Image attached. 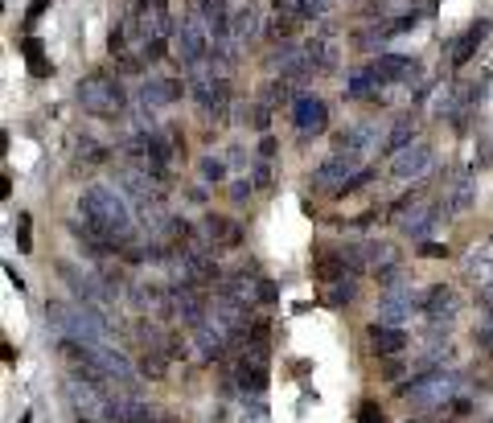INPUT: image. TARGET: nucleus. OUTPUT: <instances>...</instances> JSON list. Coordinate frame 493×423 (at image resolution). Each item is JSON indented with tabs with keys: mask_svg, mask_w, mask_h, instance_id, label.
<instances>
[{
	"mask_svg": "<svg viewBox=\"0 0 493 423\" xmlns=\"http://www.w3.org/2000/svg\"><path fill=\"white\" fill-rule=\"evenodd\" d=\"M78 218H82L86 226H95L115 251L128 247L132 234H136V210H132V202H128L119 189H111V185H86L82 197H78Z\"/></svg>",
	"mask_w": 493,
	"mask_h": 423,
	"instance_id": "obj_1",
	"label": "nucleus"
},
{
	"mask_svg": "<svg viewBox=\"0 0 493 423\" xmlns=\"http://www.w3.org/2000/svg\"><path fill=\"white\" fill-rule=\"evenodd\" d=\"M45 321L53 329L58 341H74L82 350H95V346H107V321L86 309V304H62V300H49L45 304Z\"/></svg>",
	"mask_w": 493,
	"mask_h": 423,
	"instance_id": "obj_2",
	"label": "nucleus"
},
{
	"mask_svg": "<svg viewBox=\"0 0 493 423\" xmlns=\"http://www.w3.org/2000/svg\"><path fill=\"white\" fill-rule=\"evenodd\" d=\"M74 99H78V107H82V111H91V115H99V119H123V115L132 111L128 90H123V86H119V78H115V74H107V70L86 74V78L74 86Z\"/></svg>",
	"mask_w": 493,
	"mask_h": 423,
	"instance_id": "obj_3",
	"label": "nucleus"
},
{
	"mask_svg": "<svg viewBox=\"0 0 493 423\" xmlns=\"http://www.w3.org/2000/svg\"><path fill=\"white\" fill-rule=\"evenodd\" d=\"M461 391H465V374L436 370V374H424V378H407L399 387V399H407L416 411H444L461 399Z\"/></svg>",
	"mask_w": 493,
	"mask_h": 423,
	"instance_id": "obj_4",
	"label": "nucleus"
},
{
	"mask_svg": "<svg viewBox=\"0 0 493 423\" xmlns=\"http://www.w3.org/2000/svg\"><path fill=\"white\" fill-rule=\"evenodd\" d=\"M66 403L78 423H115V399L91 378H66Z\"/></svg>",
	"mask_w": 493,
	"mask_h": 423,
	"instance_id": "obj_5",
	"label": "nucleus"
},
{
	"mask_svg": "<svg viewBox=\"0 0 493 423\" xmlns=\"http://www.w3.org/2000/svg\"><path fill=\"white\" fill-rule=\"evenodd\" d=\"M424 317V288H411V284H399V288H387L378 296V325H391V329H403L407 321Z\"/></svg>",
	"mask_w": 493,
	"mask_h": 423,
	"instance_id": "obj_6",
	"label": "nucleus"
},
{
	"mask_svg": "<svg viewBox=\"0 0 493 423\" xmlns=\"http://www.w3.org/2000/svg\"><path fill=\"white\" fill-rule=\"evenodd\" d=\"M362 169H366V160H358V156H350V152H333V156H325V160L313 169L309 185H313V189H325V193H341V189L354 181V173H362Z\"/></svg>",
	"mask_w": 493,
	"mask_h": 423,
	"instance_id": "obj_7",
	"label": "nucleus"
},
{
	"mask_svg": "<svg viewBox=\"0 0 493 423\" xmlns=\"http://www.w3.org/2000/svg\"><path fill=\"white\" fill-rule=\"evenodd\" d=\"M189 95H193V107H197V115L206 123H222L226 119V111H230V78H210V82L193 86Z\"/></svg>",
	"mask_w": 493,
	"mask_h": 423,
	"instance_id": "obj_8",
	"label": "nucleus"
},
{
	"mask_svg": "<svg viewBox=\"0 0 493 423\" xmlns=\"http://www.w3.org/2000/svg\"><path fill=\"white\" fill-rule=\"evenodd\" d=\"M189 341H193V354H197L202 362H222V354L235 346L230 333H226L214 317H206L202 325H193V329H189Z\"/></svg>",
	"mask_w": 493,
	"mask_h": 423,
	"instance_id": "obj_9",
	"label": "nucleus"
},
{
	"mask_svg": "<svg viewBox=\"0 0 493 423\" xmlns=\"http://www.w3.org/2000/svg\"><path fill=\"white\" fill-rule=\"evenodd\" d=\"M292 119H296V136H321L325 128H329V107H325V99H317V95H296V103H292Z\"/></svg>",
	"mask_w": 493,
	"mask_h": 423,
	"instance_id": "obj_10",
	"label": "nucleus"
},
{
	"mask_svg": "<svg viewBox=\"0 0 493 423\" xmlns=\"http://www.w3.org/2000/svg\"><path fill=\"white\" fill-rule=\"evenodd\" d=\"M304 53L313 58L317 74H329V70H337V58H341V41H337V33H333L329 25H317V29H313V37L304 41Z\"/></svg>",
	"mask_w": 493,
	"mask_h": 423,
	"instance_id": "obj_11",
	"label": "nucleus"
},
{
	"mask_svg": "<svg viewBox=\"0 0 493 423\" xmlns=\"http://www.w3.org/2000/svg\"><path fill=\"white\" fill-rule=\"evenodd\" d=\"M181 90H185V82H181V78H144V82H140V90L132 95V103H136V107H144V111H156V107L177 103V99H181Z\"/></svg>",
	"mask_w": 493,
	"mask_h": 423,
	"instance_id": "obj_12",
	"label": "nucleus"
},
{
	"mask_svg": "<svg viewBox=\"0 0 493 423\" xmlns=\"http://www.w3.org/2000/svg\"><path fill=\"white\" fill-rule=\"evenodd\" d=\"M370 66H374V74H378V82H383V86H395V82H416V78H420V62H416L411 53H378Z\"/></svg>",
	"mask_w": 493,
	"mask_h": 423,
	"instance_id": "obj_13",
	"label": "nucleus"
},
{
	"mask_svg": "<svg viewBox=\"0 0 493 423\" xmlns=\"http://www.w3.org/2000/svg\"><path fill=\"white\" fill-rule=\"evenodd\" d=\"M428 169H432V148H428V144H411V148H403L399 156H391V177H395V181L424 177Z\"/></svg>",
	"mask_w": 493,
	"mask_h": 423,
	"instance_id": "obj_14",
	"label": "nucleus"
},
{
	"mask_svg": "<svg viewBox=\"0 0 493 423\" xmlns=\"http://www.w3.org/2000/svg\"><path fill=\"white\" fill-rule=\"evenodd\" d=\"M366 341H370V350H374L378 358H399V354H407V346H411L407 329H391V325H370V329H366Z\"/></svg>",
	"mask_w": 493,
	"mask_h": 423,
	"instance_id": "obj_15",
	"label": "nucleus"
},
{
	"mask_svg": "<svg viewBox=\"0 0 493 423\" xmlns=\"http://www.w3.org/2000/svg\"><path fill=\"white\" fill-rule=\"evenodd\" d=\"M440 197L448 202L453 214H465V210L477 202V181H473V173L465 169V173H457L453 181H444V185H440Z\"/></svg>",
	"mask_w": 493,
	"mask_h": 423,
	"instance_id": "obj_16",
	"label": "nucleus"
},
{
	"mask_svg": "<svg viewBox=\"0 0 493 423\" xmlns=\"http://www.w3.org/2000/svg\"><path fill=\"white\" fill-rule=\"evenodd\" d=\"M259 8H255V0H235L230 4V37L239 41V45H247L251 37H259Z\"/></svg>",
	"mask_w": 493,
	"mask_h": 423,
	"instance_id": "obj_17",
	"label": "nucleus"
},
{
	"mask_svg": "<svg viewBox=\"0 0 493 423\" xmlns=\"http://www.w3.org/2000/svg\"><path fill=\"white\" fill-rule=\"evenodd\" d=\"M490 37V21L485 16H477L457 41H453V66H469L473 58H477V49H481V41Z\"/></svg>",
	"mask_w": 493,
	"mask_h": 423,
	"instance_id": "obj_18",
	"label": "nucleus"
},
{
	"mask_svg": "<svg viewBox=\"0 0 493 423\" xmlns=\"http://www.w3.org/2000/svg\"><path fill=\"white\" fill-rule=\"evenodd\" d=\"M354 247H358V259H362V267H366V271H374V276L399 263V251H395L391 243H354Z\"/></svg>",
	"mask_w": 493,
	"mask_h": 423,
	"instance_id": "obj_19",
	"label": "nucleus"
},
{
	"mask_svg": "<svg viewBox=\"0 0 493 423\" xmlns=\"http://www.w3.org/2000/svg\"><path fill=\"white\" fill-rule=\"evenodd\" d=\"M457 313V292L448 284H428L424 288V317H453Z\"/></svg>",
	"mask_w": 493,
	"mask_h": 423,
	"instance_id": "obj_20",
	"label": "nucleus"
},
{
	"mask_svg": "<svg viewBox=\"0 0 493 423\" xmlns=\"http://www.w3.org/2000/svg\"><path fill=\"white\" fill-rule=\"evenodd\" d=\"M313 276H317L321 284H341V280H350V267H346L341 251H321V255L313 259Z\"/></svg>",
	"mask_w": 493,
	"mask_h": 423,
	"instance_id": "obj_21",
	"label": "nucleus"
},
{
	"mask_svg": "<svg viewBox=\"0 0 493 423\" xmlns=\"http://www.w3.org/2000/svg\"><path fill=\"white\" fill-rule=\"evenodd\" d=\"M411 136H416V119H411V115L391 119V123H387V152L399 156L403 148H411Z\"/></svg>",
	"mask_w": 493,
	"mask_h": 423,
	"instance_id": "obj_22",
	"label": "nucleus"
},
{
	"mask_svg": "<svg viewBox=\"0 0 493 423\" xmlns=\"http://www.w3.org/2000/svg\"><path fill=\"white\" fill-rule=\"evenodd\" d=\"M465 276L477 284V288H490L493 284V251L485 247V251H473L469 259H465Z\"/></svg>",
	"mask_w": 493,
	"mask_h": 423,
	"instance_id": "obj_23",
	"label": "nucleus"
},
{
	"mask_svg": "<svg viewBox=\"0 0 493 423\" xmlns=\"http://www.w3.org/2000/svg\"><path fill=\"white\" fill-rule=\"evenodd\" d=\"M383 90V82H378V74H374V66H362V70H354L350 74V99H366V95H378Z\"/></svg>",
	"mask_w": 493,
	"mask_h": 423,
	"instance_id": "obj_24",
	"label": "nucleus"
},
{
	"mask_svg": "<svg viewBox=\"0 0 493 423\" xmlns=\"http://www.w3.org/2000/svg\"><path fill=\"white\" fill-rule=\"evenodd\" d=\"M424 0H374L370 12H378L383 21H403V16H416Z\"/></svg>",
	"mask_w": 493,
	"mask_h": 423,
	"instance_id": "obj_25",
	"label": "nucleus"
},
{
	"mask_svg": "<svg viewBox=\"0 0 493 423\" xmlns=\"http://www.w3.org/2000/svg\"><path fill=\"white\" fill-rule=\"evenodd\" d=\"M391 37H399V33H395V25H391V21H383V25H370V29H362V33L354 37V45H358V49H383Z\"/></svg>",
	"mask_w": 493,
	"mask_h": 423,
	"instance_id": "obj_26",
	"label": "nucleus"
},
{
	"mask_svg": "<svg viewBox=\"0 0 493 423\" xmlns=\"http://www.w3.org/2000/svg\"><path fill=\"white\" fill-rule=\"evenodd\" d=\"M292 90H296V82H288V78H280V82H267V86H263V95H259V103H267V107L296 103V99H292Z\"/></svg>",
	"mask_w": 493,
	"mask_h": 423,
	"instance_id": "obj_27",
	"label": "nucleus"
},
{
	"mask_svg": "<svg viewBox=\"0 0 493 423\" xmlns=\"http://www.w3.org/2000/svg\"><path fill=\"white\" fill-rule=\"evenodd\" d=\"M272 41H288L292 33H296V16H284V12H276L272 21H267V29H263Z\"/></svg>",
	"mask_w": 493,
	"mask_h": 423,
	"instance_id": "obj_28",
	"label": "nucleus"
},
{
	"mask_svg": "<svg viewBox=\"0 0 493 423\" xmlns=\"http://www.w3.org/2000/svg\"><path fill=\"white\" fill-rule=\"evenodd\" d=\"M226 169H230V165H226L222 156H202V160H197V173H202V181H206V185H210V181L218 185V181L226 177Z\"/></svg>",
	"mask_w": 493,
	"mask_h": 423,
	"instance_id": "obj_29",
	"label": "nucleus"
},
{
	"mask_svg": "<svg viewBox=\"0 0 493 423\" xmlns=\"http://www.w3.org/2000/svg\"><path fill=\"white\" fill-rule=\"evenodd\" d=\"M354 296H358V276H350V280H341V284H333V292H329L325 300H329L333 309H341V304H350Z\"/></svg>",
	"mask_w": 493,
	"mask_h": 423,
	"instance_id": "obj_30",
	"label": "nucleus"
},
{
	"mask_svg": "<svg viewBox=\"0 0 493 423\" xmlns=\"http://www.w3.org/2000/svg\"><path fill=\"white\" fill-rule=\"evenodd\" d=\"M78 160H86V165H103V160H107V148L95 144L91 136H82V140H78Z\"/></svg>",
	"mask_w": 493,
	"mask_h": 423,
	"instance_id": "obj_31",
	"label": "nucleus"
},
{
	"mask_svg": "<svg viewBox=\"0 0 493 423\" xmlns=\"http://www.w3.org/2000/svg\"><path fill=\"white\" fill-rule=\"evenodd\" d=\"M358 423H387V415H383V407L374 399H362L358 403Z\"/></svg>",
	"mask_w": 493,
	"mask_h": 423,
	"instance_id": "obj_32",
	"label": "nucleus"
},
{
	"mask_svg": "<svg viewBox=\"0 0 493 423\" xmlns=\"http://www.w3.org/2000/svg\"><path fill=\"white\" fill-rule=\"evenodd\" d=\"M251 193H255V181H251V177H239V181L230 185V202H235V206H243Z\"/></svg>",
	"mask_w": 493,
	"mask_h": 423,
	"instance_id": "obj_33",
	"label": "nucleus"
},
{
	"mask_svg": "<svg viewBox=\"0 0 493 423\" xmlns=\"http://www.w3.org/2000/svg\"><path fill=\"white\" fill-rule=\"evenodd\" d=\"M251 181H255V189H267V185H272V160H259V165L251 169Z\"/></svg>",
	"mask_w": 493,
	"mask_h": 423,
	"instance_id": "obj_34",
	"label": "nucleus"
},
{
	"mask_svg": "<svg viewBox=\"0 0 493 423\" xmlns=\"http://www.w3.org/2000/svg\"><path fill=\"white\" fill-rule=\"evenodd\" d=\"M29 222H33L29 214H16V247H21V251L33 247V239H29Z\"/></svg>",
	"mask_w": 493,
	"mask_h": 423,
	"instance_id": "obj_35",
	"label": "nucleus"
},
{
	"mask_svg": "<svg viewBox=\"0 0 493 423\" xmlns=\"http://www.w3.org/2000/svg\"><path fill=\"white\" fill-rule=\"evenodd\" d=\"M21 53H25L29 62H37V58L45 53V45H41V37H25V41H21Z\"/></svg>",
	"mask_w": 493,
	"mask_h": 423,
	"instance_id": "obj_36",
	"label": "nucleus"
},
{
	"mask_svg": "<svg viewBox=\"0 0 493 423\" xmlns=\"http://www.w3.org/2000/svg\"><path fill=\"white\" fill-rule=\"evenodd\" d=\"M370 181H374V169H370V165H366V169H362V173H354V181H350V185H346V189H341V193H358V189H362V185H370Z\"/></svg>",
	"mask_w": 493,
	"mask_h": 423,
	"instance_id": "obj_37",
	"label": "nucleus"
},
{
	"mask_svg": "<svg viewBox=\"0 0 493 423\" xmlns=\"http://www.w3.org/2000/svg\"><path fill=\"white\" fill-rule=\"evenodd\" d=\"M226 165H230V169H247V165H251V152H243V148L235 144V148L226 152Z\"/></svg>",
	"mask_w": 493,
	"mask_h": 423,
	"instance_id": "obj_38",
	"label": "nucleus"
},
{
	"mask_svg": "<svg viewBox=\"0 0 493 423\" xmlns=\"http://www.w3.org/2000/svg\"><path fill=\"white\" fill-rule=\"evenodd\" d=\"M420 255H424V259H448L453 251H448V247H440V243H420Z\"/></svg>",
	"mask_w": 493,
	"mask_h": 423,
	"instance_id": "obj_39",
	"label": "nucleus"
},
{
	"mask_svg": "<svg viewBox=\"0 0 493 423\" xmlns=\"http://www.w3.org/2000/svg\"><path fill=\"white\" fill-rule=\"evenodd\" d=\"M259 300H263V304H276V300H280V288H276L272 280H259Z\"/></svg>",
	"mask_w": 493,
	"mask_h": 423,
	"instance_id": "obj_40",
	"label": "nucleus"
},
{
	"mask_svg": "<svg viewBox=\"0 0 493 423\" xmlns=\"http://www.w3.org/2000/svg\"><path fill=\"white\" fill-rule=\"evenodd\" d=\"M29 74H33V78H49V74H53V62L37 58V62H29Z\"/></svg>",
	"mask_w": 493,
	"mask_h": 423,
	"instance_id": "obj_41",
	"label": "nucleus"
},
{
	"mask_svg": "<svg viewBox=\"0 0 493 423\" xmlns=\"http://www.w3.org/2000/svg\"><path fill=\"white\" fill-rule=\"evenodd\" d=\"M272 156H276V140L263 136V140H259V160H272Z\"/></svg>",
	"mask_w": 493,
	"mask_h": 423,
	"instance_id": "obj_42",
	"label": "nucleus"
},
{
	"mask_svg": "<svg viewBox=\"0 0 493 423\" xmlns=\"http://www.w3.org/2000/svg\"><path fill=\"white\" fill-rule=\"evenodd\" d=\"M45 8H49V0H33V4H29V12H25V16H29V21H37V16H41V12H45Z\"/></svg>",
	"mask_w": 493,
	"mask_h": 423,
	"instance_id": "obj_43",
	"label": "nucleus"
},
{
	"mask_svg": "<svg viewBox=\"0 0 493 423\" xmlns=\"http://www.w3.org/2000/svg\"><path fill=\"white\" fill-rule=\"evenodd\" d=\"M477 300H481V309H490V317H493V284H490V288H481V292H477Z\"/></svg>",
	"mask_w": 493,
	"mask_h": 423,
	"instance_id": "obj_44",
	"label": "nucleus"
},
{
	"mask_svg": "<svg viewBox=\"0 0 493 423\" xmlns=\"http://www.w3.org/2000/svg\"><path fill=\"white\" fill-rule=\"evenodd\" d=\"M4 276H8V284H12V288H16V292H21V288H25V280H21V276H16V267H4Z\"/></svg>",
	"mask_w": 493,
	"mask_h": 423,
	"instance_id": "obj_45",
	"label": "nucleus"
},
{
	"mask_svg": "<svg viewBox=\"0 0 493 423\" xmlns=\"http://www.w3.org/2000/svg\"><path fill=\"white\" fill-rule=\"evenodd\" d=\"M0 358H4V366H12V362H16V350L4 341V346H0Z\"/></svg>",
	"mask_w": 493,
	"mask_h": 423,
	"instance_id": "obj_46",
	"label": "nucleus"
},
{
	"mask_svg": "<svg viewBox=\"0 0 493 423\" xmlns=\"http://www.w3.org/2000/svg\"><path fill=\"white\" fill-rule=\"evenodd\" d=\"M8 193H12V177L4 173V177H0V197H8Z\"/></svg>",
	"mask_w": 493,
	"mask_h": 423,
	"instance_id": "obj_47",
	"label": "nucleus"
}]
</instances>
